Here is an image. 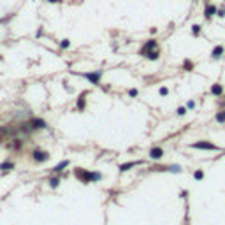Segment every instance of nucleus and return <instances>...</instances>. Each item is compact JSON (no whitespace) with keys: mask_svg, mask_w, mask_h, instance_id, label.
Wrapping results in <instances>:
<instances>
[{"mask_svg":"<svg viewBox=\"0 0 225 225\" xmlns=\"http://www.w3.org/2000/svg\"><path fill=\"white\" fill-rule=\"evenodd\" d=\"M187 107H188V109H193V107H195V102H192V100H190V102L187 104Z\"/></svg>","mask_w":225,"mask_h":225,"instance_id":"obj_22","label":"nucleus"},{"mask_svg":"<svg viewBox=\"0 0 225 225\" xmlns=\"http://www.w3.org/2000/svg\"><path fill=\"white\" fill-rule=\"evenodd\" d=\"M155 40H148L146 44H144V48H143V53H146V51H150V49H155Z\"/></svg>","mask_w":225,"mask_h":225,"instance_id":"obj_12","label":"nucleus"},{"mask_svg":"<svg viewBox=\"0 0 225 225\" xmlns=\"http://www.w3.org/2000/svg\"><path fill=\"white\" fill-rule=\"evenodd\" d=\"M48 2H51V4H56V2H58V0H48Z\"/></svg>","mask_w":225,"mask_h":225,"instance_id":"obj_26","label":"nucleus"},{"mask_svg":"<svg viewBox=\"0 0 225 225\" xmlns=\"http://www.w3.org/2000/svg\"><path fill=\"white\" fill-rule=\"evenodd\" d=\"M204 14H206L207 18H211L213 14H216V7H215V5H207V7H206V12H204Z\"/></svg>","mask_w":225,"mask_h":225,"instance_id":"obj_11","label":"nucleus"},{"mask_svg":"<svg viewBox=\"0 0 225 225\" xmlns=\"http://www.w3.org/2000/svg\"><path fill=\"white\" fill-rule=\"evenodd\" d=\"M167 92H169L167 88H160V95H167Z\"/></svg>","mask_w":225,"mask_h":225,"instance_id":"obj_23","label":"nucleus"},{"mask_svg":"<svg viewBox=\"0 0 225 225\" xmlns=\"http://www.w3.org/2000/svg\"><path fill=\"white\" fill-rule=\"evenodd\" d=\"M162 155H164V150H162V148H151L150 150V157L153 158V160L162 158Z\"/></svg>","mask_w":225,"mask_h":225,"instance_id":"obj_4","label":"nucleus"},{"mask_svg":"<svg viewBox=\"0 0 225 225\" xmlns=\"http://www.w3.org/2000/svg\"><path fill=\"white\" fill-rule=\"evenodd\" d=\"M193 178H195V179H202V178H204V174H202V171H195V174H193Z\"/></svg>","mask_w":225,"mask_h":225,"instance_id":"obj_16","label":"nucleus"},{"mask_svg":"<svg viewBox=\"0 0 225 225\" xmlns=\"http://www.w3.org/2000/svg\"><path fill=\"white\" fill-rule=\"evenodd\" d=\"M169 171H172V172H179V171H181V167H179V165H174V167H171Z\"/></svg>","mask_w":225,"mask_h":225,"instance_id":"obj_20","label":"nucleus"},{"mask_svg":"<svg viewBox=\"0 0 225 225\" xmlns=\"http://www.w3.org/2000/svg\"><path fill=\"white\" fill-rule=\"evenodd\" d=\"M185 112H187V109H185V107H179V109H178V114H179V116H183Z\"/></svg>","mask_w":225,"mask_h":225,"instance_id":"obj_21","label":"nucleus"},{"mask_svg":"<svg viewBox=\"0 0 225 225\" xmlns=\"http://www.w3.org/2000/svg\"><path fill=\"white\" fill-rule=\"evenodd\" d=\"M60 46H62V48H69V40H67V39H63V40L60 42Z\"/></svg>","mask_w":225,"mask_h":225,"instance_id":"obj_19","label":"nucleus"},{"mask_svg":"<svg viewBox=\"0 0 225 225\" xmlns=\"http://www.w3.org/2000/svg\"><path fill=\"white\" fill-rule=\"evenodd\" d=\"M0 169H2V171H11V169H12V164H11V162H5V164L0 165Z\"/></svg>","mask_w":225,"mask_h":225,"instance_id":"obj_15","label":"nucleus"},{"mask_svg":"<svg viewBox=\"0 0 225 225\" xmlns=\"http://www.w3.org/2000/svg\"><path fill=\"white\" fill-rule=\"evenodd\" d=\"M32 125H34V129H44L46 127V121L40 120V118H34L32 120Z\"/></svg>","mask_w":225,"mask_h":225,"instance_id":"obj_7","label":"nucleus"},{"mask_svg":"<svg viewBox=\"0 0 225 225\" xmlns=\"http://www.w3.org/2000/svg\"><path fill=\"white\" fill-rule=\"evenodd\" d=\"M67 165H69V160H63V162H60V164H58L55 169H53V171H55V172H62V171L67 167Z\"/></svg>","mask_w":225,"mask_h":225,"instance_id":"obj_10","label":"nucleus"},{"mask_svg":"<svg viewBox=\"0 0 225 225\" xmlns=\"http://www.w3.org/2000/svg\"><path fill=\"white\" fill-rule=\"evenodd\" d=\"M192 148H197V150H211V151L220 150L218 146H215V144H211V143H207V141H199V143H193V144H192Z\"/></svg>","mask_w":225,"mask_h":225,"instance_id":"obj_2","label":"nucleus"},{"mask_svg":"<svg viewBox=\"0 0 225 225\" xmlns=\"http://www.w3.org/2000/svg\"><path fill=\"white\" fill-rule=\"evenodd\" d=\"M129 93H130L132 97H135V95H137V90H130V92H129Z\"/></svg>","mask_w":225,"mask_h":225,"instance_id":"obj_25","label":"nucleus"},{"mask_svg":"<svg viewBox=\"0 0 225 225\" xmlns=\"http://www.w3.org/2000/svg\"><path fill=\"white\" fill-rule=\"evenodd\" d=\"M216 121L218 123H225V111H220L216 114Z\"/></svg>","mask_w":225,"mask_h":225,"instance_id":"obj_13","label":"nucleus"},{"mask_svg":"<svg viewBox=\"0 0 225 225\" xmlns=\"http://www.w3.org/2000/svg\"><path fill=\"white\" fill-rule=\"evenodd\" d=\"M76 176L79 178V179H83L85 183H88V181H97V179H100V174L99 172H86V171H76Z\"/></svg>","mask_w":225,"mask_h":225,"instance_id":"obj_1","label":"nucleus"},{"mask_svg":"<svg viewBox=\"0 0 225 225\" xmlns=\"http://www.w3.org/2000/svg\"><path fill=\"white\" fill-rule=\"evenodd\" d=\"M224 53V48L222 46H216V48H213V53H211V56L213 58H220V55Z\"/></svg>","mask_w":225,"mask_h":225,"instance_id":"obj_8","label":"nucleus"},{"mask_svg":"<svg viewBox=\"0 0 225 225\" xmlns=\"http://www.w3.org/2000/svg\"><path fill=\"white\" fill-rule=\"evenodd\" d=\"M185 67H187V69H192V62H188L187 60V62H185Z\"/></svg>","mask_w":225,"mask_h":225,"instance_id":"obj_24","label":"nucleus"},{"mask_svg":"<svg viewBox=\"0 0 225 225\" xmlns=\"http://www.w3.org/2000/svg\"><path fill=\"white\" fill-rule=\"evenodd\" d=\"M34 158H35L37 162H46V160L49 158V155H48V153H44V151L35 150V151H34Z\"/></svg>","mask_w":225,"mask_h":225,"instance_id":"obj_3","label":"nucleus"},{"mask_svg":"<svg viewBox=\"0 0 225 225\" xmlns=\"http://www.w3.org/2000/svg\"><path fill=\"white\" fill-rule=\"evenodd\" d=\"M148 58H150V60H157V58H158V51H148Z\"/></svg>","mask_w":225,"mask_h":225,"instance_id":"obj_14","label":"nucleus"},{"mask_svg":"<svg viewBox=\"0 0 225 225\" xmlns=\"http://www.w3.org/2000/svg\"><path fill=\"white\" fill-rule=\"evenodd\" d=\"M139 164H143L141 160H135V162H127V164H121L120 165V171H129L130 167H134V165H139Z\"/></svg>","mask_w":225,"mask_h":225,"instance_id":"obj_6","label":"nucleus"},{"mask_svg":"<svg viewBox=\"0 0 225 225\" xmlns=\"http://www.w3.org/2000/svg\"><path fill=\"white\" fill-rule=\"evenodd\" d=\"M49 183H51V188H56L60 181H58V178H53V179H49Z\"/></svg>","mask_w":225,"mask_h":225,"instance_id":"obj_17","label":"nucleus"},{"mask_svg":"<svg viewBox=\"0 0 225 225\" xmlns=\"http://www.w3.org/2000/svg\"><path fill=\"white\" fill-rule=\"evenodd\" d=\"M0 21H2V19H0Z\"/></svg>","mask_w":225,"mask_h":225,"instance_id":"obj_27","label":"nucleus"},{"mask_svg":"<svg viewBox=\"0 0 225 225\" xmlns=\"http://www.w3.org/2000/svg\"><path fill=\"white\" fill-rule=\"evenodd\" d=\"M192 32H193V34L197 35V34L201 32V26H199V25H193V26H192Z\"/></svg>","mask_w":225,"mask_h":225,"instance_id":"obj_18","label":"nucleus"},{"mask_svg":"<svg viewBox=\"0 0 225 225\" xmlns=\"http://www.w3.org/2000/svg\"><path fill=\"white\" fill-rule=\"evenodd\" d=\"M222 92H224L222 85H213V86H211V93L213 95H222Z\"/></svg>","mask_w":225,"mask_h":225,"instance_id":"obj_9","label":"nucleus"},{"mask_svg":"<svg viewBox=\"0 0 225 225\" xmlns=\"http://www.w3.org/2000/svg\"><path fill=\"white\" fill-rule=\"evenodd\" d=\"M100 76H102L100 72H88V74H85V77H86V79H90L93 85H99V79H100Z\"/></svg>","mask_w":225,"mask_h":225,"instance_id":"obj_5","label":"nucleus"}]
</instances>
